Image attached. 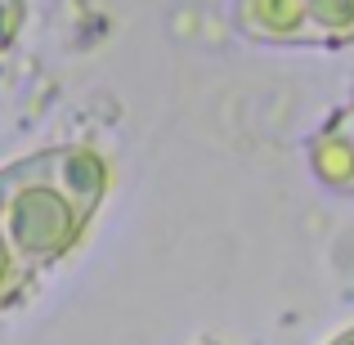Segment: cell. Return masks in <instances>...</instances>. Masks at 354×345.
I'll list each match as a JSON object with an SVG mask.
<instances>
[{"mask_svg": "<svg viewBox=\"0 0 354 345\" xmlns=\"http://www.w3.org/2000/svg\"><path fill=\"white\" fill-rule=\"evenodd\" d=\"M104 184L108 171L90 148H54L0 171V233L27 274H41L72 251Z\"/></svg>", "mask_w": 354, "mask_h": 345, "instance_id": "1", "label": "cell"}, {"mask_svg": "<svg viewBox=\"0 0 354 345\" xmlns=\"http://www.w3.org/2000/svg\"><path fill=\"white\" fill-rule=\"evenodd\" d=\"M314 36H354V0H301Z\"/></svg>", "mask_w": 354, "mask_h": 345, "instance_id": "2", "label": "cell"}, {"mask_svg": "<svg viewBox=\"0 0 354 345\" xmlns=\"http://www.w3.org/2000/svg\"><path fill=\"white\" fill-rule=\"evenodd\" d=\"M27 278H32V274H27V265L14 256V247H9V242H5V233H0V305H9V301H14V296H18V287H23Z\"/></svg>", "mask_w": 354, "mask_h": 345, "instance_id": "3", "label": "cell"}, {"mask_svg": "<svg viewBox=\"0 0 354 345\" xmlns=\"http://www.w3.org/2000/svg\"><path fill=\"white\" fill-rule=\"evenodd\" d=\"M337 345H354V332H346V337H341V341H337Z\"/></svg>", "mask_w": 354, "mask_h": 345, "instance_id": "4", "label": "cell"}]
</instances>
